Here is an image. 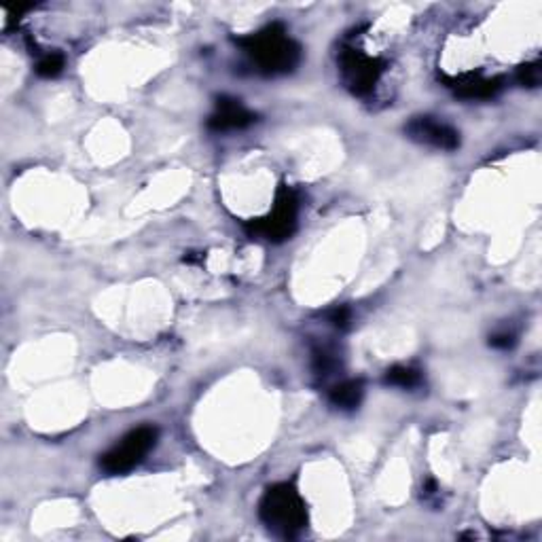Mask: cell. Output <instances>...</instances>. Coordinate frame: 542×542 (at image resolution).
<instances>
[{"label": "cell", "mask_w": 542, "mask_h": 542, "mask_svg": "<svg viewBox=\"0 0 542 542\" xmlns=\"http://www.w3.org/2000/svg\"><path fill=\"white\" fill-rule=\"evenodd\" d=\"M405 132L409 134V138L415 140V143L435 146V149L455 151L460 146V134L455 132L452 126L437 121V119L432 117L411 119Z\"/></svg>", "instance_id": "cell-6"}, {"label": "cell", "mask_w": 542, "mask_h": 542, "mask_svg": "<svg viewBox=\"0 0 542 542\" xmlns=\"http://www.w3.org/2000/svg\"><path fill=\"white\" fill-rule=\"evenodd\" d=\"M244 51L265 74L290 73L299 64L301 49L280 24H271L257 35L240 39Z\"/></svg>", "instance_id": "cell-1"}, {"label": "cell", "mask_w": 542, "mask_h": 542, "mask_svg": "<svg viewBox=\"0 0 542 542\" xmlns=\"http://www.w3.org/2000/svg\"><path fill=\"white\" fill-rule=\"evenodd\" d=\"M490 345L498 350H508L515 345V335L513 333H496L490 337Z\"/></svg>", "instance_id": "cell-14"}, {"label": "cell", "mask_w": 542, "mask_h": 542, "mask_svg": "<svg viewBox=\"0 0 542 542\" xmlns=\"http://www.w3.org/2000/svg\"><path fill=\"white\" fill-rule=\"evenodd\" d=\"M254 121V115L248 108L240 105V100L233 97H221L216 102L214 115L208 119V128L214 132H231V129L248 128Z\"/></svg>", "instance_id": "cell-7"}, {"label": "cell", "mask_w": 542, "mask_h": 542, "mask_svg": "<svg viewBox=\"0 0 542 542\" xmlns=\"http://www.w3.org/2000/svg\"><path fill=\"white\" fill-rule=\"evenodd\" d=\"M362 397H365V386H362V382H359V379L341 382L333 390H330V394H329L330 403L345 411L356 409V406L360 405Z\"/></svg>", "instance_id": "cell-9"}, {"label": "cell", "mask_w": 542, "mask_h": 542, "mask_svg": "<svg viewBox=\"0 0 542 542\" xmlns=\"http://www.w3.org/2000/svg\"><path fill=\"white\" fill-rule=\"evenodd\" d=\"M383 382H386L388 386H394V388H415L417 383H420V371H415V368H411V367L397 365V367L388 368Z\"/></svg>", "instance_id": "cell-10"}, {"label": "cell", "mask_w": 542, "mask_h": 542, "mask_svg": "<svg viewBox=\"0 0 542 542\" xmlns=\"http://www.w3.org/2000/svg\"><path fill=\"white\" fill-rule=\"evenodd\" d=\"M453 88L455 94L460 97H468V100H485V97H492L502 88V79H481V77L458 79Z\"/></svg>", "instance_id": "cell-8"}, {"label": "cell", "mask_w": 542, "mask_h": 542, "mask_svg": "<svg viewBox=\"0 0 542 542\" xmlns=\"http://www.w3.org/2000/svg\"><path fill=\"white\" fill-rule=\"evenodd\" d=\"M261 513L263 523L267 525L271 532L280 536H295L301 532L307 523V508L299 492L290 484H278L269 487L265 492L261 500Z\"/></svg>", "instance_id": "cell-2"}, {"label": "cell", "mask_w": 542, "mask_h": 542, "mask_svg": "<svg viewBox=\"0 0 542 542\" xmlns=\"http://www.w3.org/2000/svg\"><path fill=\"white\" fill-rule=\"evenodd\" d=\"M350 320H352V314H350L348 307H337V310H333L329 314V322L337 329L348 327Z\"/></svg>", "instance_id": "cell-13"}, {"label": "cell", "mask_w": 542, "mask_h": 542, "mask_svg": "<svg viewBox=\"0 0 542 542\" xmlns=\"http://www.w3.org/2000/svg\"><path fill=\"white\" fill-rule=\"evenodd\" d=\"M64 70V56L62 53H45V56L39 58L36 62V73L45 79L58 77L59 73Z\"/></svg>", "instance_id": "cell-11"}, {"label": "cell", "mask_w": 542, "mask_h": 542, "mask_svg": "<svg viewBox=\"0 0 542 542\" xmlns=\"http://www.w3.org/2000/svg\"><path fill=\"white\" fill-rule=\"evenodd\" d=\"M157 438H159V430H157L155 426L134 428L132 432H128V435L121 438V443H117L111 452L102 455L100 466L108 475L128 473L134 466L143 462L146 453L157 445Z\"/></svg>", "instance_id": "cell-3"}, {"label": "cell", "mask_w": 542, "mask_h": 542, "mask_svg": "<svg viewBox=\"0 0 542 542\" xmlns=\"http://www.w3.org/2000/svg\"><path fill=\"white\" fill-rule=\"evenodd\" d=\"M517 79L523 88H536L540 83V62L525 64V66L519 68Z\"/></svg>", "instance_id": "cell-12"}, {"label": "cell", "mask_w": 542, "mask_h": 542, "mask_svg": "<svg viewBox=\"0 0 542 542\" xmlns=\"http://www.w3.org/2000/svg\"><path fill=\"white\" fill-rule=\"evenodd\" d=\"M297 227V197L289 187H282L275 195L274 210L265 219L246 225L251 236H261L269 242H282L292 236Z\"/></svg>", "instance_id": "cell-4"}, {"label": "cell", "mask_w": 542, "mask_h": 542, "mask_svg": "<svg viewBox=\"0 0 542 542\" xmlns=\"http://www.w3.org/2000/svg\"><path fill=\"white\" fill-rule=\"evenodd\" d=\"M339 66L348 88L359 96H365L376 88L383 73L382 59L365 56L359 49H344L339 56Z\"/></svg>", "instance_id": "cell-5"}]
</instances>
